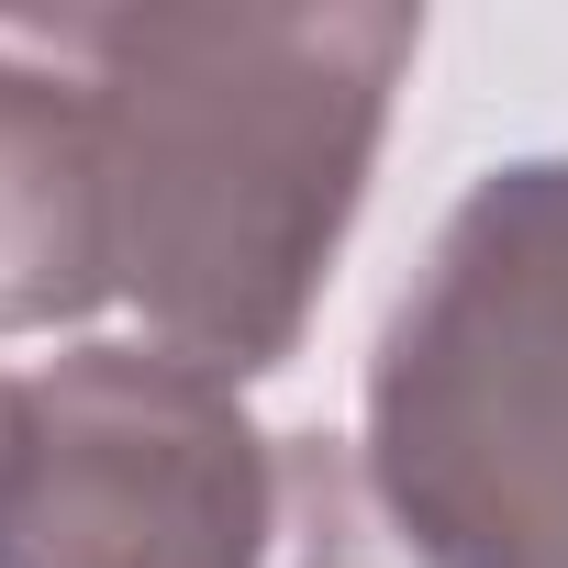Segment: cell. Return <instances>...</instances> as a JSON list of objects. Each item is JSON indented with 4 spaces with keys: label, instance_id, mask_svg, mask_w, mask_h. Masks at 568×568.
Returning <instances> with one entry per match:
<instances>
[{
    "label": "cell",
    "instance_id": "obj_3",
    "mask_svg": "<svg viewBox=\"0 0 568 568\" xmlns=\"http://www.w3.org/2000/svg\"><path fill=\"white\" fill-rule=\"evenodd\" d=\"M267 435L168 346H79L0 390V568H267Z\"/></svg>",
    "mask_w": 568,
    "mask_h": 568
},
{
    "label": "cell",
    "instance_id": "obj_2",
    "mask_svg": "<svg viewBox=\"0 0 568 568\" xmlns=\"http://www.w3.org/2000/svg\"><path fill=\"white\" fill-rule=\"evenodd\" d=\"M368 479L424 568H568V156L435 234L368 368Z\"/></svg>",
    "mask_w": 568,
    "mask_h": 568
},
{
    "label": "cell",
    "instance_id": "obj_1",
    "mask_svg": "<svg viewBox=\"0 0 568 568\" xmlns=\"http://www.w3.org/2000/svg\"><path fill=\"white\" fill-rule=\"evenodd\" d=\"M112 145L123 291L156 346L256 379L291 357L313 278L346 245L390 90L424 45L413 12H112L45 34Z\"/></svg>",
    "mask_w": 568,
    "mask_h": 568
},
{
    "label": "cell",
    "instance_id": "obj_4",
    "mask_svg": "<svg viewBox=\"0 0 568 568\" xmlns=\"http://www.w3.org/2000/svg\"><path fill=\"white\" fill-rule=\"evenodd\" d=\"M123 291L112 234V145L90 79L45 45H0V335L79 324Z\"/></svg>",
    "mask_w": 568,
    "mask_h": 568
}]
</instances>
